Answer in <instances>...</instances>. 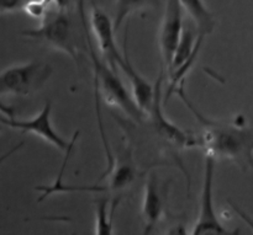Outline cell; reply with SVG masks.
<instances>
[{
  "label": "cell",
  "instance_id": "2",
  "mask_svg": "<svg viewBox=\"0 0 253 235\" xmlns=\"http://www.w3.org/2000/svg\"><path fill=\"white\" fill-rule=\"evenodd\" d=\"M22 36L47 44L71 57L76 63L79 61V47L77 42L73 24L61 4L57 2V9H47L41 19L39 27L24 30Z\"/></svg>",
  "mask_w": 253,
  "mask_h": 235
},
{
  "label": "cell",
  "instance_id": "8",
  "mask_svg": "<svg viewBox=\"0 0 253 235\" xmlns=\"http://www.w3.org/2000/svg\"><path fill=\"white\" fill-rule=\"evenodd\" d=\"M156 93L155 100H153L152 108L150 111V115L153 118V125H155L156 131L162 137L166 142L174 147L180 148V149H187V148H200V138L199 134H194L192 132H185L180 130L175 125L166 118V116L162 112V76L158 78L157 84H156Z\"/></svg>",
  "mask_w": 253,
  "mask_h": 235
},
{
  "label": "cell",
  "instance_id": "3",
  "mask_svg": "<svg viewBox=\"0 0 253 235\" xmlns=\"http://www.w3.org/2000/svg\"><path fill=\"white\" fill-rule=\"evenodd\" d=\"M91 64L94 69V88L95 91L100 89L106 102L120 108L124 113L136 122H141L147 113L141 110L133 99L132 94L127 91L123 81L119 78L115 69L111 68L105 61H101L96 54L95 48L89 49Z\"/></svg>",
  "mask_w": 253,
  "mask_h": 235
},
{
  "label": "cell",
  "instance_id": "13",
  "mask_svg": "<svg viewBox=\"0 0 253 235\" xmlns=\"http://www.w3.org/2000/svg\"><path fill=\"white\" fill-rule=\"evenodd\" d=\"M183 10L188 12L200 36L210 34L215 29L214 14L210 11L203 0H179Z\"/></svg>",
  "mask_w": 253,
  "mask_h": 235
},
{
  "label": "cell",
  "instance_id": "4",
  "mask_svg": "<svg viewBox=\"0 0 253 235\" xmlns=\"http://www.w3.org/2000/svg\"><path fill=\"white\" fill-rule=\"evenodd\" d=\"M51 73V67L39 61L10 67L0 73V95H29L39 90Z\"/></svg>",
  "mask_w": 253,
  "mask_h": 235
},
{
  "label": "cell",
  "instance_id": "19",
  "mask_svg": "<svg viewBox=\"0 0 253 235\" xmlns=\"http://www.w3.org/2000/svg\"><path fill=\"white\" fill-rule=\"evenodd\" d=\"M22 145H24V143H22V142L19 143V144H16V145H15V147H12L10 150H7L6 153H4V154H2V155H0V164H2V163H4L6 159H9V158L11 157L12 154H15V153L17 152V150L21 149Z\"/></svg>",
  "mask_w": 253,
  "mask_h": 235
},
{
  "label": "cell",
  "instance_id": "5",
  "mask_svg": "<svg viewBox=\"0 0 253 235\" xmlns=\"http://www.w3.org/2000/svg\"><path fill=\"white\" fill-rule=\"evenodd\" d=\"M215 159L216 158L214 155H205V174L202 190V200H200V212L199 216H198L197 224L192 232L193 235L230 234V232L219 221L214 208L212 186H214Z\"/></svg>",
  "mask_w": 253,
  "mask_h": 235
},
{
  "label": "cell",
  "instance_id": "12",
  "mask_svg": "<svg viewBox=\"0 0 253 235\" xmlns=\"http://www.w3.org/2000/svg\"><path fill=\"white\" fill-rule=\"evenodd\" d=\"M108 177V190L119 191L130 186L137 177V168L133 163L130 150H126L118 159L114 158V163L103 177ZM101 177V179H103Z\"/></svg>",
  "mask_w": 253,
  "mask_h": 235
},
{
  "label": "cell",
  "instance_id": "17",
  "mask_svg": "<svg viewBox=\"0 0 253 235\" xmlns=\"http://www.w3.org/2000/svg\"><path fill=\"white\" fill-rule=\"evenodd\" d=\"M77 9H78V15L81 17L82 25H83L84 34H85L86 43H88V47L93 46L91 43V37H90V31H89V25H88V17H86V10H85V0H77Z\"/></svg>",
  "mask_w": 253,
  "mask_h": 235
},
{
  "label": "cell",
  "instance_id": "20",
  "mask_svg": "<svg viewBox=\"0 0 253 235\" xmlns=\"http://www.w3.org/2000/svg\"><path fill=\"white\" fill-rule=\"evenodd\" d=\"M42 1L44 2V4H46V6H51L52 4H53L54 1H57V0H42ZM58 1H61V0H58Z\"/></svg>",
  "mask_w": 253,
  "mask_h": 235
},
{
  "label": "cell",
  "instance_id": "15",
  "mask_svg": "<svg viewBox=\"0 0 253 235\" xmlns=\"http://www.w3.org/2000/svg\"><path fill=\"white\" fill-rule=\"evenodd\" d=\"M158 6V0H115V16L114 27L118 32L126 19L138 10Z\"/></svg>",
  "mask_w": 253,
  "mask_h": 235
},
{
  "label": "cell",
  "instance_id": "7",
  "mask_svg": "<svg viewBox=\"0 0 253 235\" xmlns=\"http://www.w3.org/2000/svg\"><path fill=\"white\" fill-rule=\"evenodd\" d=\"M89 20H90L89 26L98 41L99 49L103 54L104 61L108 62L109 66L116 70L119 64L124 59V53L119 51V47L116 44V31L114 27V21L104 10H101L95 4L91 5Z\"/></svg>",
  "mask_w": 253,
  "mask_h": 235
},
{
  "label": "cell",
  "instance_id": "6",
  "mask_svg": "<svg viewBox=\"0 0 253 235\" xmlns=\"http://www.w3.org/2000/svg\"><path fill=\"white\" fill-rule=\"evenodd\" d=\"M51 102H46L41 112L31 120H17L16 117L10 118L0 113V123L6 126V127L20 131L22 133H34V134L39 135L42 139L46 140L47 143L56 147L57 149L67 152L68 148L71 147L72 139L71 142H68L54 131L51 123Z\"/></svg>",
  "mask_w": 253,
  "mask_h": 235
},
{
  "label": "cell",
  "instance_id": "9",
  "mask_svg": "<svg viewBox=\"0 0 253 235\" xmlns=\"http://www.w3.org/2000/svg\"><path fill=\"white\" fill-rule=\"evenodd\" d=\"M183 27V7L179 0H168L160 29L161 54L167 70H169L172 64L173 56L182 36Z\"/></svg>",
  "mask_w": 253,
  "mask_h": 235
},
{
  "label": "cell",
  "instance_id": "14",
  "mask_svg": "<svg viewBox=\"0 0 253 235\" xmlns=\"http://www.w3.org/2000/svg\"><path fill=\"white\" fill-rule=\"evenodd\" d=\"M120 200H115L110 204L108 199L101 197L95 201L96 211V223H95V234L96 235H111L113 231V221L115 209L118 207Z\"/></svg>",
  "mask_w": 253,
  "mask_h": 235
},
{
  "label": "cell",
  "instance_id": "10",
  "mask_svg": "<svg viewBox=\"0 0 253 235\" xmlns=\"http://www.w3.org/2000/svg\"><path fill=\"white\" fill-rule=\"evenodd\" d=\"M165 200L166 192L165 190L161 189L157 174L151 172L146 181L142 203V217L145 222L143 233L145 234L152 233V231L162 218L163 212H165Z\"/></svg>",
  "mask_w": 253,
  "mask_h": 235
},
{
  "label": "cell",
  "instance_id": "1",
  "mask_svg": "<svg viewBox=\"0 0 253 235\" xmlns=\"http://www.w3.org/2000/svg\"><path fill=\"white\" fill-rule=\"evenodd\" d=\"M175 93L184 101L197 120L204 126L199 138L200 148H203L207 154L231 160L244 171L253 169V130L215 122L205 117L199 111H197L185 95L183 83L175 88Z\"/></svg>",
  "mask_w": 253,
  "mask_h": 235
},
{
  "label": "cell",
  "instance_id": "16",
  "mask_svg": "<svg viewBox=\"0 0 253 235\" xmlns=\"http://www.w3.org/2000/svg\"><path fill=\"white\" fill-rule=\"evenodd\" d=\"M47 9H48V6H46V4L42 0H27L22 7V10L27 15L35 17V19H42L46 14Z\"/></svg>",
  "mask_w": 253,
  "mask_h": 235
},
{
  "label": "cell",
  "instance_id": "18",
  "mask_svg": "<svg viewBox=\"0 0 253 235\" xmlns=\"http://www.w3.org/2000/svg\"><path fill=\"white\" fill-rule=\"evenodd\" d=\"M25 2H26V0H0V14L22 9Z\"/></svg>",
  "mask_w": 253,
  "mask_h": 235
},
{
  "label": "cell",
  "instance_id": "11",
  "mask_svg": "<svg viewBox=\"0 0 253 235\" xmlns=\"http://www.w3.org/2000/svg\"><path fill=\"white\" fill-rule=\"evenodd\" d=\"M127 37H125V43H124V59L119 64V68L124 71L126 76L128 78L132 88V96L137 105L140 106L141 110L145 113H150L152 108L153 100H155L156 88H153L140 73L135 69L132 63L128 59L127 53Z\"/></svg>",
  "mask_w": 253,
  "mask_h": 235
}]
</instances>
